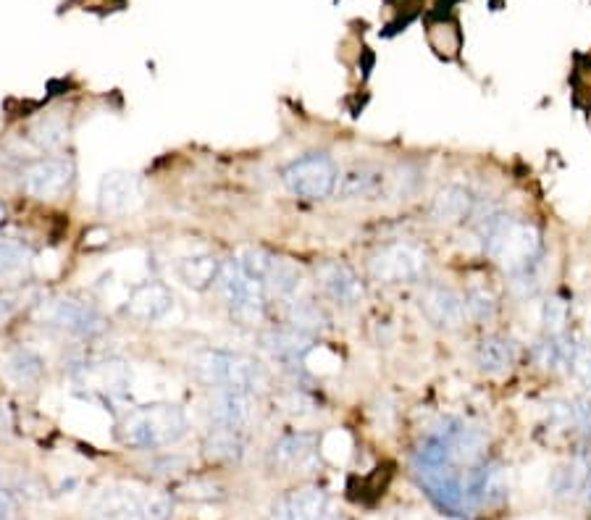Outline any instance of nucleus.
<instances>
[{
	"label": "nucleus",
	"mask_w": 591,
	"mask_h": 520,
	"mask_svg": "<svg viewBox=\"0 0 591 520\" xmlns=\"http://www.w3.org/2000/svg\"><path fill=\"white\" fill-rule=\"evenodd\" d=\"M476 216L479 213H473V218ZM479 237L484 253L510 276L515 292L534 295L542 284V232L526 218H515L494 208L479 216Z\"/></svg>",
	"instance_id": "f257e3e1"
},
{
	"label": "nucleus",
	"mask_w": 591,
	"mask_h": 520,
	"mask_svg": "<svg viewBox=\"0 0 591 520\" xmlns=\"http://www.w3.org/2000/svg\"><path fill=\"white\" fill-rule=\"evenodd\" d=\"M190 371L203 387L213 392H250L266 389L268 373L263 363L247 352L203 347L190 358Z\"/></svg>",
	"instance_id": "f03ea898"
},
{
	"label": "nucleus",
	"mask_w": 591,
	"mask_h": 520,
	"mask_svg": "<svg viewBox=\"0 0 591 520\" xmlns=\"http://www.w3.org/2000/svg\"><path fill=\"white\" fill-rule=\"evenodd\" d=\"M190 431V418L176 402H153L140 405L121 415L116 423V436L132 450H163Z\"/></svg>",
	"instance_id": "7ed1b4c3"
},
{
	"label": "nucleus",
	"mask_w": 591,
	"mask_h": 520,
	"mask_svg": "<svg viewBox=\"0 0 591 520\" xmlns=\"http://www.w3.org/2000/svg\"><path fill=\"white\" fill-rule=\"evenodd\" d=\"M339 166L324 150L305 153L295 161H289L282 169V184L292 197L300 200H326L337 192L339 184Z\"/></svg>",
	"instance_id": "20e7f679"
},
{
	"label": "nucleus",
	"mask_w": 591,
	"mask_h": 520,
	"mask_svg": "<svg viewBox=\"0 0 591 520\" xmlns=\"http://www.w3.org/2000/svg\"><path fill=\"white\" fill-rule=\"evenodd\" d=\"M37 321L48 329L64 331L77 339H98L106 334L108 321L98 308L77 295L50 297L37 305Z\"/></svg>",
	"instance_id": "39448f33"
},
{
	"label": "nucleus",
	"mask_w": 591,
	"mask_h": 520,
	"mask_svg": "<svg viewBox=\"0 0 591 520\" xmlns=\"http://www.w3.org/2000/svg\"><path fill=\"white\" fill-rule=\"evenodd\" d=\"M219 289L229 316L240 326H261L266 318V292L261 282L245 274L237 258L226 260L219 274Z\"/></svg>",
	"instance_id": "423d86ee"
},
{
	"label": "nucleus",
	"mask_w": 591,
	"mask_h": 520,
	"mask_svg": "<svg viewBox=\"0 0 591 520\" xmlns=\"http://www.w3.org/2000/svg\"><path fill=\"white\" fill-rule=\"evenodd\" d=\"M368 274L379 284H413L429 274V255L413 242H392L371 255Z\"/></svg>",
	"instance_id": "0eeeda50"
},
{
	"label": "nucleus",
	"mask_w": 591,
	"mask_h": 520,
	"mask_svg": "<svg viewBox=\"0 0 591 520\" xmlns=\"http://www.w3.org/2000/svg\"><path fill=\"white\" fill-rule=\"evenodd\" d=\"M129 387H132V368L121 358L87 360L74 371V389L90 400H121Z\"/></svg>",
	"instance_id": "6e6552de"
},
{
	"label": "nucleus",
	"mask_w": 591,
	"mask_h": 520,
	"mask_svg": "<svg viewBox=\"0 0 591 520\" xmlns=\"http://www.w3.org/2000/svg\"><path fill=\"white\" fill-rule=\"evenodd\" d=\"M74 182V166L64 158H37L22 169V190L37 200H56Z\"/></svg>",
	"instance_id": "1a4fd4ad"
},
{
	"label": "nucleus",
	"mask_w": 591,
	"mask_h": 520,
	"mask_svg": "<svg viewBox=\"0 0 591 520\" xmlns=\"http://www.w3.org/2000/svg\"><path fill=\"white\" fill-rule=\"evenodd\" d=\"M316 282L331 303L339 308H358L366 297V289L355 268L347 266L345 260H324L316 268Z\"/></svg>",
	"instance_id": "9d476101"
},
{
	"label": "nucleus",
	"mask_w": 591,
	"mask_h": 520,
	"mask_svg": "<svg viewBox=\"0 0 591 520\" xmlns=\"http://www.w3.org/2000/svg\"><path fill=\"white\" fill-rule=\"evenodd\" d=\"M421 313L437 329H458L468 318L465 295L447 284H431L421 295Z\"/></svg>",
	"instance_id": "9b49d317"
},
{
	"label": "nucleus",
	"mask_w": 591,
	"mask_h": 520,
	"mask_svg": "<svg viewBox=\"0 0 591 520\" xmlns=\"http://www.w3.org/2000/svg\"><path fill=\"white\" fill-rule=\"evenodd\" d=\"M142 203L140 179L129 171H111L98 184V211L103 216H124Z\"/></svg>",
	"instance_id": "f8f14e48"
},
{
	"label": "nucleus",
	"mask_w": 591,
	"mask_h": 520,
	"mask_svg": "<svg viewBox=\"0 0 591 520\" xmlns=\"http://www.w3.org/2000/svg\"><path fill=\"white\" fill-rule=\"evenodd\" d=\"M261 347L268 352V358L279 363L284 368H300L305 366V358H308L313 347H316V339L305 334V331H297L292 326H284V329H268L261 334Z\"/></svg>",
	"instance_id": "ddd939ff"
},
{
	"label": "nucleus",
	"mask_w": 591,
	"mask_h": 520,
	"mask_svg": "<svg viewBox=\"0 0 591 520\" xmlns=\"http://www.w3.org/2000/svg\"><path fill=\"white\" fill-rule=\"evenodd\" d=\"M271 465L279 473H303L318 460V436L308 431H295V434L282 436L271 447L268 455Z\"/></svg>",
	"instance_id": "4468645a"
},
{
	"label": "nucleus",
	"mask_w": 591,
	"mask_h": 520,
	"mask_svg": "<svg viewBox=\"0 0 591 520\" xmlns=\"http://www.w3.org/2000/svg\"><path fill=\"white\" fill-rule=\"evenodd\" d=\"M174 308V292L163 282H142L129 292L127 297V316L142 324H155L166 318Z\"/></svg>",
	"instance_id": "2eb2a0df"
},
{
	"label": "nucleus",
	"mask_w": 591,
	"mask_h": 520,
	"mask_svg": "<svg viewBox=\"0 0 591 520\" xmlns=\"http://www.w3.org/2000/svg\"><path fill=\"white\" fill-rule=\"evenodd\" d=\"M476 205H479V200L465 184H447L434 197L429 216L439 226H458L473 218Z\"/></svg>",
	"instance_id": "dca6fc26"
},
{
	"label": "nucleus",
	"mask_w": 591,
	"mask_h": 520,
	"mask_svg": "<svg viewBox=\"0 0 591 520\" xmlns=\"http://www.w3.org/2000/svg\"><path fill=\"white\" fill-rule=\"evenodd\" d=\"M279 520H329V494L318 486L292 489L276 502Z\"/></svg>",
	"instance_id": "f3484780"
},
{
	"label": "nucleus",
	"mask_w": 591,
	"mask_h": 520,
	"mask_svg": "<svg viewBox=\"0 0 591 520\" xmlns=\"http://www.w3.org/2000/svg\"><path fill=\"white\" fill-rule=\"evenodd\" d=\"M92 520H148V502L132 489L113 486L95 499Z\"/></svg>",
	"instance_id": "a211bd4d"
},
{
	"label": "nucleus",
	"mask_w": 591,
	"mask_h": 520,
	"mask_svg": "<svg viewBox=\"0 0 591 520\" xmlns=\"http://www.w3.org/2000/svg\"><path fill=\"white\" fill-rule=\"evenodd\" d=\"M255 394L250 392H216L211 402V423L216 429L245 431L253 423Z\"/></svg>",
	"instance_id": "6ab92c4d"
},
{
	"label": "nucleus",
	"mask_w": 591,
	"mask_h": 520,
	"mask_svg": "<svg viewBox=\"0 0 591 520\" xmlns=\"http://www.w3.org/2000/svg\"><path fill=\"white\" fill-rule=\"evenodd\" d=\"M476 368L484 376H502L515 366L518 360V345L510 337L502 334H489L476 345Z\"/></svg>",
	"instance_id": "aec40b11"
},
{
	"label": "nucleus",
	"mask_w": 591,
	"mask_h": 520,
	"mask_svg": "<svg viewBox=\"0 0 591 520\" xmlns=\"http://www.w3.org/2000/svg\"><path fill=\"white\" fill-rule=\"evenodd\" d=\"M384 184H387V176L384 171L376 169V166H352L347 174L339 176L337 184V195L342 200H366V197H376L381 190H384Z\"/></svg>",
	"instance_id": "412c9836"
},
{
	"label": "nucleus",
	"mask_w": 591,
	"mask_h": 520,
	"mask_svg": "<svg viewBox=\"0 0 591 520\" xmlns=\"http://www.w3.org/2000/svg\"><path fill=\"white\" fill-rule=\"evenodd\" d=\"M263 287L268 292H274L279 297H287V300H295L305 287V271L297 266L292 258H282V255H274L271 266H268V274L263 279Z\"/></svg>",
	"instance_id": "4be33fe9"
},
{
	"label": "nucleus",
	"mask_w": 591,
	"mask_h": 520,
	"mask_svg": "<svg viewBox=\"0 0 591 520\" xmlns=\"http://www.w3.org/2000/svg\"><path fill=\"white\" fill-rule=\"evenodd\" d=\"M3 371H6V376L14 381L16 387L32 389L43 381L45 360L32 347H16L6 358V363H3Z\"/></svg>",
	"instance_id": "5701e85b"
},
{
	"label": "nucleus",
	"mask_w": 591,
	"mask_h": 520,
	"mask_svg": "<svg viewBox=\"0 0 591 520\" xmlns=\"http://www.w3.org/2000/svg\"><path fill=\"white\" fill-rule=\"evenodd\" d=\"M247 439L245 431H232V429H216L213 426L208 431L203 442V452L211 463H240L245 457Z\"/></svg>",
	"instance_id": "b1692460"
},
{
	"label": "nucleus",
	"mask_w": 591,
	"mask_h": 520,
	"mask_svg": "<svg viewBox=\"0 0 591 520\" xmlns=\"http://www.w3.org/2000/svg\"><path fill=\"white\" fill-rule=\"evenodd\" d=\"M221 266H224V263L208 253L190 255V258H184L182 263L176 266V274H179V279L190 289L205 292V289L213 287V284H219Z\"/></svg>",
	"instance_id": "393cba45"
},
{
	"label": "nucleus",
	"mask_w": 591,
	"mask_h": 520,
	"mask_svg": "<svg viewBox=\"0 0 591 520\" xmlns=\"http://www.w3.org/2000/svg\"><path fill=\"white\" fill-rule=\"evenodd\" d=\"M287 324L297 331H305L310 337H316L321 331L329 329V313L324 310V305H318L316 300L310 297H295L289 300L287 305Z\"/></svg>",
	"instance_id": "a878e982"
},
{
	"label": "nucleus",
	"mask_w": 591,
	"mask_h": 520,
	"mask_svg": "<svg viewBox=\"0 0 591 520\" xmlns=\"http://www.w3.org/2000/svg\"><path fill=\"white\" fill-rule=\"evenodd\" d=\"M576 347L578 345H573V339H570L568 334H560V337H549V334H542V339H539L534 347L536 366L544 368V371L570 368V363H573V355H576Z\"/></svg>",
	"instance_id": "bb28decb"
},
{
	"label": "nucleus",
	"mask_w": 591,
	"mask_h": 520,
	"mask_svg": "<svg viewBox=\"0 0 591 520\" xmlns=\"http://www.w3.org/2000/svg\"><path fill=\"white\" fill-rule=\"evenodd\" d=\"M32 263V250L19 239H0V279L24 274Z\"/></svg>",
	"instance_id": "cd10ccee"
},
{
	"label": "nucleus",
	"mask_w": 591,
	"mask_h": 520,
	"mask_svg": "<svg viewBox=\"0 0 591 520\" xmlns=\"http://www.w3.org/2000/svg\"><path fill=\"white\" fill-rule=\"evenodd\" d=\"M465 308H468V318L486 324V321H492V318L497 316L500 300H497V295H494L492 289L476 284V287H471L465 292Z\"/></svg>",
	"instance_id": "c85d7f7f"
},
{
	"label": "nucleus",
	"mask_w": 591,
	"mask_h": 520,
	"mask_svg": "<svg viewBox=\"0 0 591 520\" xmlns=\"http://www.w3.org/2000/svg\"><path fill=\"white\" fill-rule=\"evenodd\" d=\"M568 321H570V303L565 297L552 295L544 303L542 308V334L549 337H560V334H568Z\"/></svg>",
	"instance_id": "c756f323"
},
{
	"label": "nucleus",
	"mask_w": 591,
	"mask_h": 520,
	"mask_svg": "<svg viewBox=\"0 0 591 520\" xmlns=\"http://www.w3.org/2000/svg\"><path fill=\"white\" fill-rule=\"evenodd\" d=\"M32 140H35L37 148L56 150L69 140V129L64 127V121L43 119V121H37L35 129H32Z\"/></svg>",
	"instance_id": "7c9ffc66"
},
{
	"label": "nucleus",
	"mask_w": 591,
	"mask_h": 520,
	"mask_svg": "<svg viewBox=\"0 0 591 520\" xmlns=\"http://www.w3.org/2000/svg\"><path fill=\"white\" fill-rule=\"evenodd\" d=\"M570 371H573V376H576L584 387H591V342H584V345L576 347Z\"/></svg>",
	"instance_id": "2f4dec72"
},
{
	"label": "nucleus",
	"mask_w": 591,
	"mask_h": 520,
	"mask_svg": "<svg viewBox=\"0 0 591 520\" xmlns=\"http://www.w3.org/2000/svg\"><path fill=\"white\" fill-rule=\"evenodd\" d=\"M19 305H22V297L14 295V292H0V326L14 318Z\"/></svg>",
	"instance_id": "473e14b6"
},
{
	"label": "nucleus",
	"mask_w": 591,
	"mask_h": 520,
	"mask_svg": "<svg viewBox=\"0 0 591 520\" xmlns=\"http://www.w3.org/2000/svg\"><path fill=\"white\" fill-rule=\"evenodd\" d=\"M14 494L8 492L6 486H0V520H11L14 518Z\"/></svg>",
	"instance_id": "72a5a7b5"
},
{
	"label": "nucleus",
	"mask_w": 591,
	"mask_h": 520,
	"mask_svg": "<svg viewBox=\"0 0 591 520\" xmlns=\"http://www.w3.org/2000/svg\"><path fill=\"white\" fill-rule=\"evenodd\" d=\"M6 216H8V211H6V203H3V200H0V226L6 224Z\"/></svg>",
	"instance_id": "f704fd0d"
},
{
	"label": "nucleus",
	"mask_w": 591,
	"mask_h": 520,
	"mask_svg": "<svg viewBox=\"0 0 591 520\" xmlns=\"http://www.w3.org/2000/svg\"><path fill=\"white\" fill-rule=\"evenodd\" d=\"M589 499H591V489H589Z\"/></svg>",
	"instance_id": "c9c22d12"
}]
</instances>
